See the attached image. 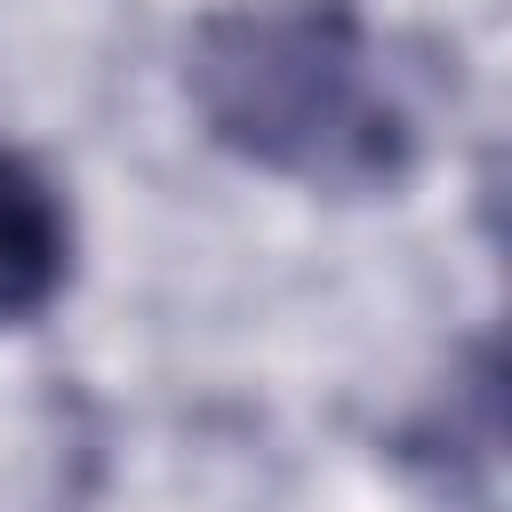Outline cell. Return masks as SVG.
Instances as JSON below:
<instances>
[{
  "mask_svg": "<svg viewBox=\"0 0 512 512\" xmlns=\"http://www.w3.org/2000/svg\"><path fill=\"white\" fill-rule=\"evenodd\" d=\"M184 104L240 168L384 200L424 168V96L360 0H224L184 32Z\"/></svg>",
  "mask_w": 512,
  "mask_h": 512,
  "instance_id": "1",
  "label": "cell"
},
{
  "mask_svg": "<svg viewBox=\"0 0 512 512\" xmlns=\"http://www.w3.org/2000/svg\"><path fill=\"white\" fill-rule=\"evenodd\" d=\"M64 280H72V200L32 152L0 144V336L32 328L64 296Z\"/></svg>",
  "mask_w": 512,
  "mask_h": 512,
  "instance_id": "2",
  "label": "cell"
}]
</instances>
